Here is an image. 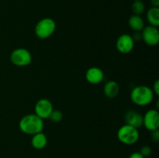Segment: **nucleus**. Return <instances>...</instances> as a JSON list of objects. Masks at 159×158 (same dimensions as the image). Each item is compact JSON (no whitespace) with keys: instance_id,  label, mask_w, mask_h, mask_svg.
<instances>
[{"instance_id":"6ab92c4d","label":"nucleus","mask_w":159,"mask_h":158,"mask_svg":"<svg viewBox=\"0 0 159 158\" xmlns=\"http://www.w3.org/2000/svg\"><path fill=\"white\" fill-rule=\"evenodd\" d=\"M151 139L153 142L158 143L159 142V131L158 129L153 130L151 132Z\"/></svg>"},{"instance_id":"6e6552de","label":"nucleus","mask_w":159,"mask_h":158,"mask_svg":"<svg viewBox=\"0 0 159 158\" xmlns=\"http://www.w3.org/2000/svg\"><path fill=\"white\" fill-rule=\"evenodd\" d=\"M54 107L51 101L48 99H40L36 102L34 106V114L43 120L48 119Z\"/></svg>"},{"instance_id":"a211bd4d","label":"nucleus","mask_w":159,"mask_h":158,"mask_svg":"<svg viewBox=\"0 0 159 158\" xmlns=\"http://www.w3.org/2000/svg\"><path fill=\"white\" fill-rule=\"evenodd\" d=\"M139 153H141L144 158L148 157V156H151V154H152V150L149 146H143L141 148V150H140Z\"/></svg>"},{"instance_id":"9b49d317","label":"nucleus","mask_w":159,"mask_h":158,"mask_svg":"<svg viewBox=\"0 0 159 158\" xmlns=\"http://www.w3.org/2000/svg\"><path fill=\"white\" fill-rule=\"evenodd\" d=\"M85 79L92 85L101 83L104 79V72L98 67H91L85 72Z\"/></svg>"},{"instance_id":"f257e3e1","label":"nucleus","mask_w":159,"mask_h":158,"mask_svg":"<svg viewBox=\"0 0 159 158\" xmlns=\"http://www.w3.org/2000/svg\"><path fill=\"white\" fill-rule=\"evenodd\" d=\"M43 120L34 113L25 115L19 122V128L22 133L26 135H33L43 132Z\"/></svg>"},{"instance_id":"2eb2a0df","label":"nucleus","mask_w":159,"mask_h":158,"mask_svg":"<svg viewBox=\"0 0 159 158\" xmlns=\"http://www.w3.org/2000/svg\"><path fill=\"white\" fill-rule=\"evenodd\" d=\"M147 20L149 25L155 27H158L159 26V8L152 7L147 11L146 14Z\"/></svg>"},{"instance_id":"4468645a","label":"nucleus","mask_w":159,"mask_h":158,"mask_svg":"<svg viewBox=\"0 0 159 158\" xmlns=\"http://www.w3.org/2000/svg\"><path fill=\"white\" fill-rule=\"evenodd\" d=\"M128 26L134 32H141L144 29V21L141 15H132L128 20Z\"/></svg>"},{"instance_id":"f03ea898","label":"nucleus","mask_w":159,"mask_h":158,"mask_svg":"<svg viewBox=\"0 0 159 158\" xmlns=\"http://www.w3.org/2000/svg\"><path fill=\"white\" fill-rule=\"evenodd\" d=\"M130 100L134 105L144 107L153 101L155 94L150 87L147 85H137L130 91Z\"/></svg>"},{"instance_id":"0eeeda50","label":"nucleus","mask_w":159,"mask_h":158,"mask_svg":"<svg viewBox=\"0 0 159 158\" xmlns=\"http://www.w3.org/2000/svg\"><path fill=\"white\" fill-rule=\"evenodd\" d=\"M141 37L144 43L150 46H155L159 43V30L158 27L148 25L141 31Z\"/></svg>"},{"instance_id":"39448f33","label":"nucleus","mask_w":159,"mask_h":158,"mask_svg":"<svg viewBox=\"0 0 159 158\" xmlns=\"http://www.w3.org/2000/svg\"><path fill=\"white\" fill-rule=\"evenodd\" d=\"M32 54L26 48L19 47L12 51L10 61L17 67H26L32 63Z\"/></svg>"},{"instance_id":"4be33fe9","label":"nucleus","mask_w":159,"mask_h":158,"mask_svg":"<svg viewBox=\"0 0 159 158\" xmlns=\"http://www.w3.org/2000/svg\"><path fill=\"white\" fill-rule=\"evenodd\" d=\"M128 158H144V157L139 153V151H138V152H134V153H132L129 156Z\"/></svg>"},{"instance_id":"7ed1b4c3","label":"nucleus","mask_w":159,"mask_h":158,"mask_svg":"<svg viewBox=\"0 0 159 158\" xmlns=\"http://www.w3.org/2000/svg\"><path fill=\"white\" fill-rule=\"evenodd\" d=\"M56 23L53 19L45 17L37 22L34 27V33L39 39L45 40L54 34L56 30Z\"/></svg>"},{"instance_id":"ddd939ff","label":"nucleus","mask_w":159,"mask_h":158,"mask_svg":"<svg viewBox=\"0 0 159 158\" xmlns=\"http://www.w3.org/2000/svg\"><path fill=\"white\" fill-rule=\"evenodd\" d=\"M47 144H48V137L43 132L36 133L32 136L31 145L36 150H43L46 147Z\"/></svg>"},{"instance_id":"423d86ee","label":"nucleus","mask_w":159,"mask_h":158,"mask_svg":"<svg viewBox=\"0 0 159 158\" xmlns=\"http://www.w3.org/2000/svg\"><path fill=\"white\" fill-rule=\"evenodd\" d=\"M134 43L131 35L127 33L121 34L116 41V48L120 54H128L134 48Z\"/></svg>"},{"instance_id":"aec40b11","label":"nucleus","mask_w":159,"mask_h":158,"mask_svg":"<svg viewBox=\"0 0 159 158\" xmlns=\"http://www.w3.org/2000/svg\"><path fill=\"white\" fill-rule=\"evenodd\" d=\"M152 91H153L155 95L158 96L159 95V80L157 79L153 84V87H152Z\"/></svg>"},{"instance_id":"1a4fd4ad","label":"nucleus","mask_w":159,"mask_h":158,"mask_svg":"<svg viewBox=\"0 0 159 158\" xmlns=\"http://www.w3.org/2000/svg\"><path fill=\"white\" fill-rule=\"evenodd\" d=\"M143 125L146 129L152 132L158 129L159 112L157 109H149L143 115Z\"/></svg>"},{"instance_id":"f8f14e48","label":"nucleus","mask_w":159,"mask_h":158,"mask_svg":"<svg viewBox=\"0 0 159 158\" xmlns=\"http://www.w3.org/2000/svg\"><path fill=\"white\" fill-rule=\"evenodd\" d=\"M120 92V85L115 81H109L104 85L103 93L110 99H115Z\"/></svg>"},{"instance_id":"412c9836","label":"nucleus","mask_w":159,"mask_h":158,"mask_svg":"<svg viewBox=\"0 0 159 158\" xmlns=\"http://www.w3.org/2000/svg\"><path fill=\"white\" fill-rule=\"evenodd\" d=\"M131 37L134 42L139 41V40H142V37H141V32H134L133 35H131Z\"/></svg>"},{"instance_id":"9d476101","label":"nucleus","mask_w":159,"mask_h":158,"mask_svg":"<svg viewBox=\"0 0 159 158\" xmlns=\"http://www.w3.org/2000/svg\"><path fill=\"white\" fill-rule=\"evenodd\" d=\"M125 124L139 129L143 125V115L134 110H128L124 114Z\"/></svg>"},{"instance_id":"b1692460","label":"nucleus","mask_w":159,"mask_h":158,"mask_svg":"<svg viewBox=\"0 0 159 158\" xmlns=\"http://www.w3.org/2000/svg\"><path fill=\"white\" fill-rule=\"evenodd\" d=\"M134 1H137V0H134Z\"/></svg>"},{"instance_id":"20e7f679","label":"nucleus","mask_w":159,"mask_h":158,"mask_svg":"<svg viewBox=\"0 0 159 158\" xmlns=\"http://www.w3.org/2000/svg\"><path fill=\"white\" fill-rule=\"evenodd\" d=\"M140 137L138 129L127 124L121 125L117 131V139L124 145L136 143Z\"/></svg>"},{"instance_id":"5701e85b","label":"nucleus","mask_w":159,"mask_h":158,"mask_svg":"<svg viewBox=\"0 0 159 158\" xmlns=\"http://www.w3.org/2000/svg\"><path fill=\"white\" fill-rule=\"evenodd\" d=\"M152 7H159V0H150Z\"/></svg>"},{"instance_id":"f3484780","label":"nucleus","mask_w":159,"mask_h":158,"mask_svg":"<svg viewBox=\"0 0 159 158\" xmlns=\"http://www.w3.org/2000/svg\"><path fill=\"white\" fill-rule=\"evenodd\" d=\"M48 119H50L51 122H54V123H57L63 119V113L58 109H53Z\"/></svg>"},{"instance_id":"dca6fc26","label":"nucleus","mask_w":159,"mask_h":158,"mask_svg":"<svg viewBox=\"0 0 159 158\" xmlns=\"http://www.w3.org/2000/svg\"><path fill=\"white\" fill-rule=\"evenodd\" d=\"M131 10L133 12L134 15H141L145 11V6L144 3L141 0H137L134 1L131 6Z\"/></svg>"}]
</instances>
